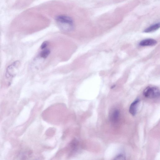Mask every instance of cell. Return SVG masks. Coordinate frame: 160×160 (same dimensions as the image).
<instances>
[{
    "instance_id": "obj_2",
    "label": "cell",
    "mask_w": 160,
    "mask_h": 160,
    "mask_svg": "<svg viewBox=\"0 0 160 160\" xmlns=\"http://www.w3.org/2000/svg\"><path fill=\"white\" fill-rule=\"evenodd\" d=\"M143 94L147 98H154L159 96L160 91L159 89L157 87L148 86L144 90Z\"/></svg>"
},
{
    "instance_id": "obj_8",
    "label": "cell",
    "mask_w": 160,
    "mask_h": 160,
    "mask_svg": "<svg viewBox=\"0 0 160 160\" xmlns=\"http://www.w3.org/2000/svg\"><path fill=\"white\" fill-rule=\"evenodd\" d=\"M50 52L49 50L45 49L40 52V56L43 58H46L49 54Z\"/></svg>"
},
{
    "instance_id": "obj_5",
    "label": "cell",
    "mask_w": 160,
    "mask_h": 160,
    "mask_svg": "<svg viewBox=\"0 0 160 160\" xmlns=\"http://www.w3.org/2000/svg\"><path fill=\"white\" fill-rule=\"evenodd\" d=\"M18 61L15 62L13 63H12L10 66H9L7 69V76H12L13 75V72H14V68L16 66H17L18 64Z\"/></svg>"
},
{
    "instance_id": "obj_9",
    "label": "cell",
    "mask_w": 160,
    "mask_h": 160,
    "mask_svg": "<svg viewBox=\"0 0 160 160\" xmlns=\"http://www.w3.org/2000/svg\"><path fill=\"white\" fill-rule=\"evenodd\" d=\"M114 159L115 160H124L125 159V157L123 154H120L116 156Z\"/></svg>"
},
{
    "instance_id": "obj_3",
    "label": "cell",
    "mask_w": 160,
    "mask_h": 160,
    "mask_svg": "<svg viewBox=\"0 0 160 160\" xmlns=\"http://www.w3.org/2000/svg\"><path fill=\"white\" fill-rule=\"evenodd\" d=\"M139 102V99H137L132 102L130 106L129 112L132 116H135L137 113L138 106Z\"/></svg>"
},
{
    "instance_id": "obj_10",
    "label": "cell",
    "mask_w": 160,
    "mask_h": 160,
    "mask_svg": "<svg viewBox=\"0 0 160 160\" xmlns=\"http://www.w3.org/2000/svg\"><path fill=\"white\" fill-rule=\"evenodd\" d=\"M48 44V42L47 41H45L43 42L41 46V48L42 49L45 48L47 46Z\"/></svg>"
},
{
    "instance_id": "obj_7",
    "label": "cell",
    "mask_w": 160,
    "mask_h": 160,
    "mask_svg": "<svg viewBox=\"0 0 160 160\" xmlns=\"http://www.w3.org/2000/svg\"><path fill=\"white\" fill-rule=\"evenodd\" d=\"M119 115V112L117 109L114 110L111 113L110 118L113 122H116L118 120Z\"/></svg>"
},
{
    "instance_id": "obj_4",
    "label": "cell",
    "mask_w": 160,
    "mask_h": 160,
    "mask_svg": "<svg viewBox=\"0 0 160 160\" xmlns=\"http://www.w3.org/2000/svg\"><path fill=\"white\" fill-rule=\"evenodd\" d=\"M157 43V41L153 39L148 38L141 41L139 45L142 46H153Z\"/></svg>"
},
{
    "instance_id": "obj_6",
    "label": "cell",
    "mask_w": 160,
    "mask_h": 160,
    "mask_svg": "<svg viewBox=\"0 0 160 160\" xmlns=\"http://www.w3.org/2000/svg\"><path fill=\"white\" fill-rule=\"evenodd\" d=\"M160 27V23H158L153 24L146 29L144 31V32H149L157 30Z\"/></svg>"
},
{
    "instance_id": "obj_1",
    "label": "cell",
    "mask_w": 160,
    "mask_h": 160,
    "mask_svg": "<svg viewBox=\"0 0 160 160\" xmlns=\"http://www.w3.org/2000/svg\"><path fill=\"white\" fill-rule=\"evenodd\" d=\"M55 20L60 28L64 31H69L73 28V20L69 16L64 15H59L56 18Z\"/></svg>"
}]
</instances>
